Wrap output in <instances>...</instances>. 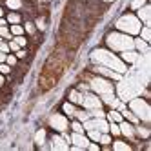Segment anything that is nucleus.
<instances>
[{
  "label": "nucleus",
  "mask_w": 151,
  "mask_h": 151,
  "mask_svg": "<svg viewBox=\"0 0 151 151\" xmlns=\"http://www.w3.org/2000/svg\"><path fill=\"white\" fill-rule=\"evenodd\" d=\"M140 27H142V22L138 20V17L133 11L120 15V17L116 18V22H115V29L116 31H122V33L131 35V37H137L138 35Z\"/></svg>",
  "instance_id": "nucleus-4"
},
{
  "label": "nucleus",
  "mask_w": 151,
  "mask_h": 151,
  "mask_svg": "<svg viewBox=\"0 0 151 151\" xmlns=\"http://www.w3.org/2000/svg\"><path fill=\"white\" fill-rule=\"evenodd\" d=\"M46 138H47V133H46V129H38L37 135H35V144L38 147H44L46 144Z\"/></svg>",
  "instance_id": "nucleus-23"
},
{
  "label": "nucleus",
  "mask_w": 151,
  "mask_h": 151,
  "mask_svg": "<svg viewBox=\"0 0 151 151\" xmlns=\"http://www.w3.org/2000/svg\"><path fill=\"white\" fill-rule=\"evenodd\" d=\"M106 46H107V49H111L115 53L133 49V37L115 29V31H109V33L106 35Z\"/></svg>",
  "instance_id": "nucleus-3"
},
{
  "label": "nucleus",
  "mask_w": 151,
  "mask_h": 151,
  "mask_svg": "<svg viewBox=\"0 0 151 151\" xmlns=\"http://www.w3.org/2000/svg\"><path fill=\"white\" fill-rule=\"evenodd\" d=\"M89 116H93V118H106L104 107H99V109H91V111H89Z\"/></svg>",
  "instance_id": "nucleus-35"
},
{
  "label": "nucleus",
  "mask_w": 151,
  "mask_h": 151,
  "mask_svg": "<svg viewBox=\"0 0 151 151\" xmlns=\"http://www.w3.org/2000/svg\"><path fill=\"white\" fill-rule=\"evenodd\" d=\"M77 107H78V106H75V104H71L69 100H66V102L62 104V113L66 115L68 118H73V116H75V111H77Z\"/></svg>",
  "instance_id": "nucleus-18"
},
{
  "label": "nucleus",
  "mask_w": 151,
  "mask_h": 151,
  "mask_svg": "<svg viewBox=\"0 0 151 151\" xmlns=\"http://www.w3.org/2000/svg\"><path fill=\"white\" fill-rule=\"evenodd\" d=\"M107 133H109L113 138L120 137V127H118V124L116 122H109V129H107Z\"/></svg>",
  "instance_id": "nucleus-29"
},
{
  "label": "nucleus",
  "mask_w": 151,
  "mask_h": 151,
  "mask_svg": "<svg viewBox=\"0 0 151 151\" xmlns=\"http://www.w3.org/2000/svg\"><path fill=\"white\" fill-rule=\"evenodd\" d=\"M4 86H6V75L0 73V88H4Z\"/></svg>",
  "instance_id": "nucleus-41"
},
{
  "label": "nucleus",
  "mask_w": 151,
  "mask_h": 151,
  "mask_svg": "<svg viewBox=\"0 0 151 151\" xmlns=\"http://www.w3.org/2000/svg\"><path fill=\"white\" fill-rule=\"evenodd\" d=\"M69 129H71L73 133H86V129H84L82 122L77 120V118H71V120H69Z\"/></svg>",
  "instance_id": "nucleus-24"
},
{
  "label": "nucleus",
  "mask_w": 151,
  "mask_h": 151,
  "mask_svg": "<svg viewBox=\"0 0 151 151\" xmlns=\"http://www.w3.org/2000/svg\"><path fill=\"white\" fill-rule=\"evenodd\" d=\"M80 107L91 111V109H99V107H104V104H102L100 96L96 95V93H93V91H86L84 96H82V104H80Z\"/></svg>",
  "instance_id": "nucleus-7"
},
{
  "label": "nucleus",
  "mask_w": 151,
  "mask_h": 151,
  "mask_svg": "<svg viewBox=\"0 0 151 151\" xmlns=\"http://www.w3.org/2000/svg\"><path fill=\"white\" fill-rule=\"evenodd\" d=\"M106 118H107V120H109V122H116V124L124 120V116H122V113L118 111V109H109V111L106 113Z\"/></svg>",
  "instance_id": "nucleus-20"
},
{
  "label": "nucleus",
  "mask_w": 151,
  "mask_h": 151,
  "mask_svg": "<svg viewBox=\"0 0 151 151\" xmlns=\"http://www.w3.org/2000/svg\"><path fill=\"white\" fill-rule=\"evenodd\" d=\"M135 15L142 22V26H151V7H149V4H144L140 9H137Z\"/></svg>",
  "instance_id": "nucleus-13"
},
{
  "label": "nucleus",
  "mask_w": 151,
  "mask_h": 151,
  "mask_svg": "<svg viewBox=\"0 0 151 151\" xmlns=\"http://www.w3.org/2000/svg\"><path fill=\"white\" fill-rule=\"evenodd\" d=\"M6 7L9 11H20L24 7V2L22 0H6Z\"/></svg>",
  "instance_id": "nucleus-22"
},
{
  "label": "nucleus",
  "mask_w": 151,
  "mask_h": 151,
  "mask_svg": "<svg viewBox=\"0 0 151 151\" xmlns=\"http://www.w3.org/2000/svg\"><path fill=\"white\" fill-rule=\"evenodd\" d=\"M35 26H37V29H38V31H44V29H46V22H44V18H37V20H35Z\"/></svg>",
  "instance_id": "nucleus-40"
},
{
  "label": "nucleus",
  "mask_w": 151,
  "mask_h": 151,
  "mask_svg": "<svg viewBox=\"0 0 151 151\" xmlns=\"http://www.w3.org/2000/svg\"><path fill=\"white\" fill-rule=\"evenodd\" d=\"M120 113H122V116H124V120H127V122H131L133 126L140 122V120H138V118H137V115H135V113H133L131 109H127V107H124V109H122Z\"/></svg>",
  "instance_id": "nucleus-21"
},
{
  "label": "nucleus",
  "mask_w": 151,
  "mask_h": 151,
  "mask_svg": "<svg viewBox=\"0 0 151 151\" xmlns=\"http://www.w3.org/2000/svg\"><path fill=\"white\" fill-rule=\"evenodd\" d=\"M15 55H17V58H18V60H24V58L27 57V49H26V47H20V49H17V51H15Z\"/></svg>",
  "instance_id": "nucleus-37"
},
{
  "label": "nucleus",
  "mask_w": 151,
  "mask_h": 151,
  "mask_svg": "<svg viewBox=\"0 0 151 151\" xmlns=\"http://www.w3.org/2000/svg\"><path fill=\"white\" fill-rule=\"evenodd\" d=\"M24 26V31H26V35H31V37H35L37 35V26H35V22H31V20H26V24H22Z\"/></svg>",
  "instance_id": "nucleus-26"
},
{
  "label": "nucleus",
  "mask_w": 151,
  "mask_h": 151,
  "mask_svg": "<svg viewBox=\"0 0 151 151\" xmlns=\"http://www.w3.org/2000/svg\"><path fill=\"white\" fill-rule=\"evenodd\" d=\"M13 40H15V44H17L18 47H27V37H26V35L13 37Z\"/></svg>",
  "instance_id": "nucleus-33"
},
{
  "label": "nucleus",
  "mask_w": 151,
  "mask_h": 151,
  "mask_svg": "<svg viewBox=\"0 0 151 151\" xmlns=\"http://www.w3.org/2000/svg\"><path fill=\"white\" fill-rule=\"evenodd\" d=\"M118 57H120L122 60H124V64H138L140 62V58H142V55H140L138 51H135V49H127V51H122V53H118Z\"/></svg>",
  "instance_id": "nucleus-12"
},
{
  "label": "nucleus",
  "mask_w": 151,
  "mask_h": 151,
  "mask_svg": "<svg viewBox=\"0 0 151 151\" xmlns=\"http://www.w3.org/2000/svg\"><path fill=\"white\" fill-rule=\"evenodd\" d=\"M6 64H9L11 68H17L18 66V58H17L15 53H7V55H6Z\"/></svg>",
  "instance_id": "nucleus-32"
},
{
  "label": "nucleus",
  "mask_w": 151,
  "mask_h": 151,
  "mask_svg": "<svg viewBox=\"0 0 151 151\" xmlns=\"http://www.w3.org/2000/svg\"><path fill=\"white\" fill-rule=\"evenodd\" d=\"M0 38H4V40H11L13 35H11V31H9V26H0Z\"/></svg>",
  "instance_id": "nucleus-31"
},
{
  "label": "nucleus",
  "mask_w": 151,
  "mask_h": 151,
  "mask_svg": "<svg viewBox=\"0 0 151 151\" xmlns=\"http://www.w3.org/2000/svg\"><path fill=\"white\" fill-rule=\"evenodd\" d=\"M0 26H9V24H7V20H6V15H4V17H0Z\"/></svg>",
  "instance_id": "nucleus-42"
},
{
  "label": "nucleus",
  "mask_w": 151,
  "mask_h": 151,
  "mask_svg": "<svg viewBox=\"0 0 151 151\" xmlns=\"http://www.w3.org/2000/svg\"><path fill=\"white\" fill-rule=\"evenodd\" d=\"M0 51L2 53H11V49H9V42L4 40V38H0Z\"/></svg>",
  "instance_id": "nucleus-38"
},
{
  "label": "nucleus",
  "mask_w": 151,
  "mask_h": 151,
  "mask_svg": "<svg viewBox=\"0 0 151 151\" xmlns=\"http://www.w3.org/2000/svg\"><path fill=\"white\" fill-rule=\"evenodd\" d=\"M144 4H147V0H131V4H129V9H131V11L135 13L137 9H140Z\"/></svg>",
  "instance_id": "nucleus-34"
},
{
  "label": "nucleus",
  "mask_w": 151,
  "mask_h": 151,
  "mask_svg": "<svg viewBox=\"0 0 151 151\" xmlns=\"http://www.w3.org/2000/svg\"><path fill=\"white\" fill-rule=\"evenodd\" d=\"M49 147L55 151H68L69 142H66L60 133H53V135H49Z\"/></svg>",
  "instance_id": "nucleus-10"
},
{
  "label": "nucleus",
  "mask_w": 151,
  "mask_h": 151,
  "mask_svg": "<svg viewBox=\"0 0 151 151\" xmlns=\"http://www.w3.org/2000/svg\"><path fill=\"white\" fill-rule=\"evenodd\" d=\"M86 149H91V151H100L102 147H100V144L99 142H93V140H89V144H88V147Z\"/></svg>",
  "instance_id": "nucleus-39"
},
{
  "label": "nucleus",
  "mask_w": 151,
  "mask_h": 151,
  "mask_svg": "<svg viewBox=\"0 0 151 151\" xmlns=\"http://www.w3.org/2000/svg\"><path fill=\"white\" fill-rule=\"evenodd\" d=\"M135 135L140 137L142 140H147L149 135H151V131H149V124H144V122L135 124Z\"/></svg>",
  "instance_id": "nucleus-16"
},
{
  "label": "nucleus",
  "mask_w": 151,
  "mask_h": 151,
  "mask_svg": "<svg viewBox=\"0 0 151 151\" xmlns=\"http://www.w3.org/2000/svg\"><path fill=\"white\" fill-rule=\"evenodd\" d=\"M86 82H88V86H89V91H93V93H96L100 96V100H102V104L104 106H107L113 99H115V84H113V80H109V78H106V77H100V75H89L88 78H84Z\"/></svg>",
  "instance_id": "nucleus-2"
},
{
  "label": "nucleus",
  "mask_w": 151,
  "mask_h": 151,
  "mask_svg": "<svg viewBox=\"0 0 151 151\" xmlns=\"http://www.w3.org/2000/svg\"><path fill=\"white\" fill-rule=\"evenodd\" d=\"M111 149H115V151H131L133 149V146L127 142L126 138H122V137H116V138H113V142H111V146H109Z\"/></svg>",
  "instance_id": "nucleus-14"
},
{
  "label": "nucleus",
  "mask_w": 151,
  "mask_h": 151,
  "mask_svg": "<svg viewBox=\"0 0 151 151\" xmlns=\"http://www.w3.org/2000/svg\"><path fill=\"white\" fill-rule=\"evenodd\" d=\"M6 55H7V53H2V51H0V62H6Z\"/></svg>",
  "instance_id": "nucleus-43"
},
{
  "label": "nucleus",
  "mask_w": 151,
  "mask_h": 151,
  "mask_svg": "<svg viewBox=\"0 0 151 151\" xmlns=\"http://www.w3.org/2000/svg\"><path fill=\"white\" fill-rule=\"evenodd\" d=\"M69 120H71V118H68L62 111H58V113H53L49 116L47 124H49V127L53 129V131L62 133V131H68V129H69Z\"/></svg>",
  "instance_id": "nucleus-6"
},
{
  "label": "nucleus",
  "mask_w": 151,
  "mask_h": 151,
  "mask_svg": "<svg viewBox=\"0 0 151 151\" xmlns=\"http://www.w3.org/2000/svg\"><path fill=\"white\" fill-rule=\"evenodd\" d=\"M0 73L6 75V77H9V75L13 73V68L9 66V64H6V62H0Z\"/></svg>",
  "instance_id": "nucleus-36"
},
{
  "label": "nucleus",
  "mask_w": 151,
  "mask_h": 151,
  "mask_svg": "<svg viewBox=\"0 0 151 151\" xmlns=\"http://www.w3.org/2000/svg\"><path fill=\"white\" fill-rule=\"evenodd\" d=\"M100 131L99 129H88V131H86V137H88L89 140H93V142H99V138H100Z\"/></svg>",
  "instance_id": "nucleus-30"
},
{
  "label": "nucleus",
  "mask_w": 151,
  "mask_h": 151,
  "mask_svg": "<svg viewBox=\"0 0 151 151\" xmlns=\"http://www.w3.org/2000/svg\"><path fill=\"white\" fill-rule=\"evenodd\" d=\"M118 127H120V137L126 138L127 142H135L137 140V135H135V126L131 122H127V120H122V122H118Z\"/></svg>",
  "instance_id": "nucleus-9"
},
{
  "label": "nucleus",
  "mask_w": 151,
  "mask_h": 151,
  "mask_svg": "<svg viewBox=\"0 0 151 151\" xmlns=\"http://www.w3.org/2000/svg\"><path fill=\"white\" fill-rule=\"evenodd\" d=\"M149 42H146V40H142L140 37H133V49L135 51H138L140 55H147V51H149Z\"/></svg>",
  "instance_id": "nucleus-15"
},
{
  "label": "nucleus",
  "mask_w": 151,
  "mask_h": 151,
  "mask_svg": "<svg viewBox=\"0 0 151 151\" xmlns=\"http://www.w3.org/2000/svg\"><path fill=\"white\" fill-rule=\"evenodd\" d=\"M91 62L95 66H104V68H109L120 75H126L127 73V64H124V60L116 55L115 51L107 49V47H96L91 51L89 55Z\"/></svg>",
  "instance_id": "nucleus-1"
},
{
  "label": "nucleus",
  "mask_w": 151,
  "mask_h": 151,
  "mask_svg": "<svg viewBox=\"0 0 151 151\" xmlns=\"http://www.w3.org/2000/svg\"><path fill=\"white\" fill-rule=\"evenodd\" d=\"M82 96H84V93H82L80 89L73 88V89H69V93H68V100H69L71 104H75V106H80V104H82Z\"/></svg>",
  "instance_id": "nucleus-17"
},
{
  "label": "nucleus",
  "mask_w": 151,
  "mask_h": 151,
  "mask_svg": "<svg viewBox=\"0 0 151 151\" xmlns=\"http://www.w3.org/2000/svg\"><path fill=\"white\" fill-rule=\"evenodd\" d=\"M93 73H95V75H100V77H106V78H109V80H115V82H118V80L124 77V75L116 73V71H113V69H109V68L95 66V64H93Z\"/></svg>",
  "instance_id": "nucleus-11"
},
{
  "label": "nucleus",
  "mask_w": 151,
  "mask_h": 151,
  "mask_svg": "<svg viewBox=\"0 0 151 151\" xmlns=\"http://www.w3.org/2000/svg\"><path fill=\"white\" fill-rule=\"evenodd\" d=\"M127 109H131L140 122H144V124L151 122V106H149L147 99H142V96L129 99L127 100Z\"/></svg>",
  "instance_id": "nucleus-5"
},
{
  "label": "nucleus",
  "mask_w": 151,
  "mask_h": 151,
  "mask_svg": "<svg viewBox=\"0 0 151 151\" xmlns=\"http://www.w3.org/2000/svg\"><path fill=\"white\" fill-rule=\"evenodd\" d=\"M111 142H113V137H111L109 133H102V135H100V138H99L100 147H109V146H111Z\"/></svg>",
  "instance_id": "nucleus-27"
},
{
  "label": "nucleus",
  "mask_w": 151,
  "mask_h": 151,
  "mask_svg": "<svg viewBox=\"0 0 151 151\" xmlns=\"http://www.w3.org/2000/svg\"><path fill=\"white\" fill-rule=\"evenodd\" d=\"M102 2H104V4H113L115 0H102Z\"/></svg>",
  "instance_id": "nucleus-44"
},
{
  "label": "nucleus",
  "mask_w": 151,
  "mask_h": 151,
  "mask_svg": "<svg viewBox=\"0 0 151 151\" xmlns=\"http://www.w3.org/2000/svg\"><path fill=\"white\" fill-rule=\"evenodd\" d=\"M0 17H4V7L0 6Z\"/></svg>",
  "instance_id": "nucleus-45"
},
{
  "label": "nucleus",
  "mask_w": 151,
  "mask_h": 151,
  "mask_svg": "<svg viewBox=\"0 0 151 151\" xmlns=\"http://www.w3.org/2000/svg\"><path fill=\"white\" fill-rule=\"evenodd\" d=\"M89 144V138L86 137V133H69V147H77V149H86Z\"/></svg>",
  "instance_id": "nucleus-8"
},
{
  "label": "nucleus",
  "mask_w": 151,
  "mask_h": 151,
  "mask_svg": "<svg viewBox=\"0 0 151 151\" xmlns=\"http://www.w3.org/2000/svg\"><path fill=\"white\" fill-rule=\"evenodd\" d=\"M137 37H140L142 40L149 42V40H151V26H142V27H140V31H138V35H137Z\"/></svg>",
  "instance_id": "nucleus-25"
},
{
  "label": "nucleus",
  "mask_w": 151,
  "mask_h": 151,
  "mask_svg": "<svg viewBox=\"0 0 151 151\" xmlns=\"http://www.w3.org/2000/svg\"><path fill=\"white\" fill-rule=\"evenodd\" d=\"M6 20H7L9 26L11 24H22V15H20V11H9L6 15Z\"/></svg>",
  "instance_id": "nucleus-19"
},
{
  "label": "nucleus",
  "mask_w": 151,
  "mask_h": 151,
  "mask_svg": "<svg viewBox=\"0 0 151 151\" xmlns=\"http://www.w3.org/2000/svg\"><path fill=\"white\" fill-rule=\"evenodd\" d=\"M9 31H11L13 37L26 35V31H24V26H22V24H11V26H9Z\"/></svg>",
  "instance_id": "nucleus-28"
}]
</instances>
